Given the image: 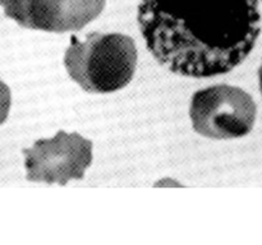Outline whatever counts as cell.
<instances>
[{
    "mask_svg": "<svg viewBox=\"0 0 262 245\" xmlns=\"http://www.w3.org/2000/svg\"><path fill=\"white\" fill-rule=\"evenodd\" d=\"M137 20L156 61L189 78L234 69L261 32L257 0H141Z\"/></svg>",
    "mask_w": 262,
    "mask_h": 245,
    "instance_id": "obj_1",
    "label": "cell"
},
{
    "mask_svg": "<svg viewBox=\"0 0 262 245\" xmlns=\"http://www.w3.org/2000/svg\"><path fill=\"white\" fill-rule=\"evenodd\" d=\"M106 0H0L7 17L19 26L46 32L79 31L96 19Z\"/></svg>",
    "mask_w": 262,
    "mask_h": 245,
    "instance_id": "obj_5",
    "label": "cell"
},
{
    "mask_svg": "<svg viewBox=\"0 0 262 245\" xmlns=\"http://www.w3.org/2000/svg\"><path fill=\"white\" fill-rule=\"evenodd\" d=\"M258 83H260V89L262 93V63H261L260 69H258Z\"/></svg>",
    "mask_w": 262,
    "mask_h": 245,
    "instance_id": "obj_7",
    "label": "cell"
},
{
    "mask_svg": "<svg viewBox=\"0 0 262 245\" xmlns=\"http://www.w3.org/2000/svg\"><path fill=\"white\" fill-rule=\"evenodd\" d=\"M23 155L27 180L66 185L72 179H83L92 162V143L78 133L60 130L50 139L36 140Z\"/></svg>",
    "mask_w": 262,
    "mask_h": 245,
    "instance_id": "obj_4",
    "label": "cell"
},
{
    "mask_svg": "<svg viewBox=\"0 0 262 245\" xmlns=\"http://www.w3.org/2000/svg\"><path fill=\"white\" fill-rule=\"evenodd\" d=\"M69 77L90 93H110L132 81L137 66V47L122 33H87L81 41L72 36L64 55Z\"/></svg>",
    "mask_w": 262,
    "mask_h": 245,
    "instance_id": "obj_2",
    "label": "cell"
},
{
    "mask_svg": "<svg viewBox=\"0 0 262 245\" xmlns=\"http://www.w3.org/2000/svg\"><path fill=\"white\" fill-rule=\"evenodd\" d=\"M189 116L199 134L211 139H234L252 130L256 104L239 87L217 84L193 94Z\"/></svg>",
    "mask_w": 262,
    "mask_h": 245,
    "instance_id": "obj_3",
    "label": "cell"
},
{
    "mask_svg": "<svg viewBox=\"0 0 262 245\" xmlns=\"http://www.w3.org/2000/svg\"><path fill=\"white\" fill-rule=\"evenodd\" d=\"M10 102H12V96H10L9 87L0 79V124L7 120L10 110Z\"/></svg>",
    "mask_w": 262,
    "mask_h": 245,
    "instance_id": "obj_6",
    "label": "cell"
}]
</instances>
